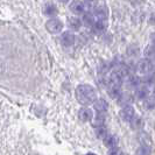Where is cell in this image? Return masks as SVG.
<instances>
[{"mask_svg":"<svg viewBox=\"0 0 155 155\" xmlns=\"http://www.w3.org/2000/svg\"><path fill=\"white\" fill-rule=\"evenodd\" d=\"M61 43H62V46L67 47V48L74 46V43H75V35L72 33H70V31L63 33L62 36H61Z\"/></svg>","mask_w":155,"mask_h":155,"instance_id":"9","label":"cell"},{"mask_svg":"<svg viewBox=\"0 0 155 155\" xmlns=\"http://www.w3.org/2000/svg\"><path fill=\"white\" fill-rule=\"evenodd\" d=\"M153 94H154L153 97H155V85H154V89H153Z\"/></svg>","mask_w":155,"mask_h":155,"instance_id":"31","label":"cell"},{"mask_svg":"<svg viewBox=\"0 0 155 155\" xmlns=\"http://www.w3.org/2000/svg\"><path fill=\"white\" fill-rule=\"evenodd\" d=\"M152 154V149L149 146H141L137 150V155H150Z\"/></svg>","mask_w":155,"mask_h":155,"instance_id":"23","label":"cell"},{"mask_svg":"<svg viewBox=\"0 0 155 155\" xmlns=\"http://www.w3.org/2000/svg\"><path fill=\"white\" fill-rule=\"evenodd\" d=\"M93 107L98 113H105L109 109V104L105 99H97L93 103Z\"/></svg>","mask_w":155,"mask_h":155,"instance_id":"11","label":"cell"},{"mask_svg":"<svg viewBox=\"0 0 155 155\" xmlns=\"http://www.w3.org/2000/svg\"><path fill=\"white\" fill-rule=\"evenodd\" d=\"M126 84L127 86H130V87H138L140 85V78L138 76H135V75H130L128 77H126Z\"/></svg>","mask_w":155,"mask_h":155,"instance_id":"15","label":"cell"},{"mask_svg":"<svg viewBox=\"0 0 155 155\" xmlns=\"http://www.w3.org/2000/svg\"><path fill=\"white\" fill-rule=\"evenodd\" d=\"M93 15L98 20H106L107 19V8H106V6L98 2V5L93 8Z\"/></svg>","mask_w":155,"mask_h":155,"instance_id":"5","label":"cell"},{"mask_svg":"<svg viewBox=\"0 0 155 155\" xmlns=\"http://www.w3.org/2000/svg\"><path fill=\"white\" fill-rule=\"evenodd\" d=\"M94 15H93V13H90V12H87L85 13L84 15H83V20H82V23H84L86 27H92L93 25H94Z\"/></svg>","mask_w":155,"mask_h":155,"instance_id":"16","label":"cell"},{"mask_svg":"<svg viewBox=\"0 0 155 155\" xmlns=\"http://www.w3.org/2000/svg\"><path fill=\"white\" fill-rule=\"evenodd\" d=\"M107 26H109V23H107L106 20H97V21L94 22V25L92 26V31L94 34L101 35V34L106 31Z\"/></svg>","mask_w":155,"mask_h":155,"instance_id":"7","label":"cell"},{"mask_svg":"<svg viewBox=\"0 0 155 155\" xmlns=\"http://www.w3.org/2000/svg\"><path fill=\"white\" fill-rule=\"evenodd\" d=\"M84 5H85L86 9H90V8H94L98 5V0H83Z\"/></svg>","mask_w":155,"mask_h":155,"instance_id":"25","label":"cell"},{"mask_svg":"<svg viewBox=\"0 0 155 155\" xmlns=\"http://www.w3.org/2000/svg\"><path fill=\"white\" fill-rule=\"evenodd\" d=\"M135 96L139 99H146L149 96V89L147 85H139L135 90Z\"/></svg>","mask_w":155,"mask_h":155,"instance_id":"13","label":"cell"},{"mask_svg":"<svg viewBox=\"0 0 155 155\" xmlns=\"http://www.w3.org/2000/svg\"><path fill=\"white\" fill-rule=\"evenodd\" d=\"M46 29L51 34H58L63 29V22L57 18H51L46 22Z\"/></svg>","mask_w":155,"mask_h":155,"instance_id":"2","label":"cell"},{"mask_svg":"<svg viewBox=\"0 0 155 155\" xmlns=\"http://www.w3.org/2000/svg\"><path fill=\"white\" fill-rule=\"evenodd\" d=\"M42 12H43L45 15L50 16V18H54V16L57 15L58 9H57V7H56L55 4H53V2H47V4H45L43 8H42Z\"/></svg>","mask_w":155,"mask_h":155,"instance_id":"8","label":"cell"},{"mask_svg":"<svg viewBox=\"0 0 155 155\" xmlns=\"http://www.w3.org/2000/svg\"><path fill=\"white\" fill-rule=\"evenodd\" d=\"M130 123L132 125V128L135 130V128H139L140 126H141V119L138 116H134V118H133Z\"/></svg>","mask_w":155,"mask_h":155,"instance_id":"26","label":"cell"},{"mask_svg":"<svg viewBox=\"0 0 155 155\" xmlns=\"http://www.w3.org/2000/svg\"><path fill=\"white\" fill-rule=\"evenodd\" d=\"M70 11H71L74 14H76V15H84L87 9H86L85 5H84L83 1H81V0H75V1L71 2V5H70Z\"/></svg>","mask_w":155,"mask_h":155,"instance_id":"4","label":"cell"},{"mask_svg":"<svg viewBox=\"0 0 155 155\" xmlns=\"http://www.w3.org/2000/svg\"><path fill=\"white\" fill-rule=\"evenodd\" d=\"M118 142H119L118 138L116 135H112V134H107L105 137V139H104V145L107 148H110V149L118 147Z\"/></svg>","mask_w":155,"mask_h":155,"instance_id":"12","label":"cell"},{"mask_svg":"<svg viewBox=\"0 0 155 155\" xmlns=\"http://www.w3.org/2000/svg\"><path fill=\"white\" fill-rule=\"evenodd\" d=\"M126 53H127V55H128L130 57H137V56L140 54V49L137 45H131V46L127 48Z\"/></svg>","mask_w":155,"mask_h":155,"instance_id":"21","label":"cell"},{"mask_svg":"<svg viewBox=\"0 0 155 155\" xmlns=\"http://www.w3.org/2000/svg\"><path fill=\"white\" fill-rule=\"evenodd\" d=\"M121 86H116V85H109V94L112 98H119V96L121 94Z\"/></svg>","mask_w":155,"mask_h":155,"instance_id":"19","label":"cell"},{"mask_svg":"<svg viewBox=\"0 0 155 155\" xmlns=\"http://www.w3.org/2000/svg\"><path fill=\"white\" fill-rule=\"evenodd\" d=\"M104 123H105V113H98V114L92 119V125L94 127L103 126Z\"/></svg>","mask_w":155,"mask_h":155,"instance_id":"18","label":"cell"},{"mask_svg":"<svg viewBox=\"0 0 155 155\" xmlns=\"http://www.w3.org/2000/svg\"><path fill=\"white\" fill-rule=\"evenodd\" d=\"M150 40H152V46L155 47V33H153V34L150 35Z\"/></svg>","mask_w":155,"mask_h":155,"instance_id":"29","label":"cell"},{"mask_svg":"<svg viewBox=\"0 0 155 155\" xmlns=\"http://www.w3.org/2000/svg\"><path fill=\"white\" fill-rule=\"evenodd\" d=\"M109 133H107V130H106V127L103 125V126H99V127H96V135H97V138L98 139H105V137Z\"/></svg>","mask_w":155,"mask_h":155,"instance_id":"22","label":"cell"},{"mask_svg":"<svg viewBox=\"0 0 155 155\" xmlns=\"http://www.w3.org/2000/svg\"><path fill=\"white\" fill-rule=\"evenodd\" d=\"M76 98L82 105H90L97 101V93L91 85L82 84L76 89Z\"/></svg>","mask_w":155,"mask_h":155,"instance_id":"1","label":"cell"},{"mask_svg":"<svg viewBox=\"0 0 155 155\" xmlns=\"http://www.w3.org/2000/svg\"><path fill=\"white\" fill-rule=\"evenodd\" d=\"M145 106L147 109H154L155 107V97H148L145 101Z\"/></svg>","mask_w":155,"mask_h":155,"instance_id":"24","label":"cell"},{"mask_svg":"<svg viewBox=\"0 0 155 155\" xmlns=\"http://www.w3.org/2000/svg\"><path fill=\"white\" fill-rule=\"evenodd\" d=\"M78 117H79V119L82 120V121H91L93 119V112L91 109H89V107H83V109L79 110V112H78Z\"/></svg>","mask_w":155,"mask_h":155,"instance_id":"10","label":"cell"},{"mask_svg":"<svg viewBox=\"0 0 155 155\" xmlns=\"http://www.w3.org/2000/svg\"><path fill=\"white\" fill-rule=\"evenodd\" d=\"M118 103L121 105V106H130L133 103V97L130 93H121L118 98Z\"/></svg>","mask_w":155,"mask_h":155,"instance_id":"14","label":"cell"},{"mask_svg":"<svg viewBox=\"0 0 155 155\" xmlns=\"http://www.w3.org/2000/svg\"><path fill=\"white\" fill-rule=\"evenodd\" d=\"M58 1H61V2H63V4H65V2H68L69 0H58Z\"/></svg>","mask_w":155,"mask_h":155,"instance_id":"30","label":"cell"},{"mask_svg":"<svg viewBox=\"0 0 155 155\" xmlns=\"http://www.w3.org/2000/svg\"><path fill=\"white\" fill-rule=\"evenodd\" d=\"M68 26H69L70 29H72V31H78L81 28V26H82V21L78 18H71V19H69Z\"/></svg>","mask_w":155,"mask_h":155,"instance_id":"17","label":"cell"},{"mask_svg":"<svg viewBox=\"0 0 155 155\" xmlns=\"http://www.w3.org/2000/svg\"><path fill=\"white\" fill-rule=\"evenodd\" d=\"M109 155H123V153H121V150L119 149V148H112V149H110L109 152Z\"/></svg>","mask_w":155,"mask_h":155,"instance_id":"27","label":"cell"},{"mask_svg":"<svg viewBox=\"0 0 155 155\" xmlns=\"http://www.w3.org/2000/svg\"><path fill=\"white\" fill-rule=\"evenodd\" d=\"M143 54H145V58H147V60H149V61L154 60L155 58V47L154 46L146 47Z\"/></svg>","mask_w":155,"mask_h":155,"instance_id":"20","label":"cell"},{"mask_svg":"<svg viewBox=\"0 0 155 155\" xmlns=\"http://www.w3.org/2000/svg\"><path fill=\"white\" fill-rule=\"evenodd\" d=\"M149 23L150 25H155V13H153L150 18H149Z\"/></svg>","mask_w":155,"mask_h":155,"instance_id":"28","label":"cell"},{"mask_svg":"<svg viewBox=\"0 0 155 155\" xmlns=\"http://www.w3.org/2000/svg\"><path fill=\"white\" fill-rule=\"evenodd\" d=\"M134 116H135V112H134V109H133L131 105L130 106H125L120 111V118L124 121H126V123H130L133 118H134Z\"/></svg>","mask_w":155,"mask_h":155,"instance_id":"6","label":"cell"},{"mask_svg":"<svg viewBox=\"0 0 155 155\" xmlns=\"http://www.w3.org/2000/svg\"><path fill=\"white\" fill-rule=\"evenodd\" d=\"M137 70L142 75H148L153 70V64L147 58H142L137 64Z\"/></svg>","mask_w":155,"mask_h":155,"instance_id":"3","label":"cell"}]
</instances>
